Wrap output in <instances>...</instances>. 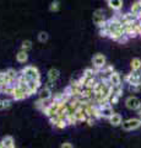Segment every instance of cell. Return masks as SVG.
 Returning a JSON list of instances; mask_svg holds the SVG:
<instances>
[{"instance_id": "cell-1", "label": "cell", "mask_w": 141, "mask_h": 148, "mask_svg": "<svg viewBox=\"0 0 141 148\" xmlns=\"http://www.w3.org/2000/svg\"><path fill=\"white\" fill-rule=\"evenodd\" d=\"M22 75H25L28 80H36V82H40V73L38 71L37 67L34 66H26L21 69L20 72Z\"/></svg>"}, {"instance_id": "cell-2", "label": "cell", "mask_w": 141, "mask_h": 148, "mask_svg": "<svg viewBox=\"0 0 141 148\" xmlns=\"http://www.w3.org/2000/svg\"><path fill=\"white\" fill-rule=\"evenodd\" d=\"M121 127H123L124 131H133V130L140 128L141 127V120L140 119H136V117L125 120V121H123Z\"/></svg>"}, {"instance_id": "cell-3", "label": "cell", "mask_w": 141, "mask_h": 148, "mask_svg": "<svg viewBox=\"0 0 141 148\" xmlns=\"http://www.w3.org/2000/svg\"><path fill=\"white\" fill-rule=\"evenodd\" d=\"M106 62H107V59H106V57L102 54V53H97V54H94L93 56V58H92V64H93V68L96 69V71L99 73V71L101 69H103L104 67L107 66L106 64Z\"/></svg>"}, {"instance_id": "cell-4", "label": "cell", "mask_w": 141, "mask_h": 148, "mask_svg": "<svg viewBox=\"0 0 141 148\" xmlns=\"http://www.w3.org/2000/svg\"><path fill=\"white\" fill-rule=\"evenodd\" d=\"M124 82H126L129 85L141 84V72H130L124 77Z\"/></svg>"}, {"instance_id": "cell-5", "label": "cell", "mask_w": 141, "mask_h": 148, "mask_svg": "<svg viewBox=\"0 0 141 148\" xmlns=\"http://www.w3.org/2000/svg\"><path fill=\"white\" fill-rule=\"evenodd\" d=\"M92 20H93V24L97 25L98 27L103 25L106 22V16H104V11L103 9H97V10L93 11V15H92Z\"/></svg>"}, {"instance_id": "cell-6", "label": "cell", "mask_w": 141, "mask_h": 148, "mask_svg": "<svg viewBox=\"0 0 141 148\" xmlns=\"http://www.w3.org/2000/svg\"><path fill=\"white\" fill-rule=\"evenodd\" d=\"M99 106V110H101V117L103 119H111L113 116V114H114V111H113V108L112 105L109 103H106V104H102V105H98Z\"/></svg>"}, {"instance_id": "cell-7", "label": "cell", "mask_w": 141, "mask_h": 148, "mask_svg": "<svg viewBox=\"0 0 141 148\" xmlns=\"http://www.w3.org/2000/svg\"><path fill=\"white\" fill-rule=\"evenodd\" d=\"M141 104V101L139 98H136V96H128V98L125 99V106L128 108L129 110H138L139 109V106Z\"/></svg>"}, {"instance_id": "cell-8", "label": "cell", "mask_w": 141, "mask_h": 148, "mask_svg": "<svg viewBox=\"0 0 141 148\" xmlns=\"http://www.w3.org/2000/svg\"><path fill=\"white\" fill-rule=\"evenodd\" d=\"M59 106H60V104H58V103H54V101H52V104L49 105V106H48V109L44 111V115H45V116H47L48 119L57 116L58 110H59Z\"/></svg>"}, {"instance_id": "cell-9", "label": "cell", "mask_w": 141, "mask_h": 148, "mask_svg": "<svg viewBox=\"0 0 141 148\" xmlns=\"http://www.w3.org/2000/svg\"><path fill=\"white\" fill-rule=\"evenodd\" d=\"M108 82H109V84H111L112 86H119V85H121V77H120V74L114 71L111 74V75H109Z\"/></svg>"}, {"instance_id": "cell-10", "label": "cell", "mask_w": 141, "mask_h": 148, "mask_svg": "<svg viewBox=\"0 0 141 148\" xmlns=\"http://www.w3.org/2000/svg\"><path fill=\"white\" fill-rule=\"evenodd\" d=\"M40 82H36V80H28L27 79V88H28V95H33L38 91V89L40 88Z\"/></svg>"}, {"instance_id": "cell-11", "label": "cell", "mask_w": 141, "mask_h": 148, "mask_svg": "<svg viewBox=\"0 0 141 148\" xmlns=\"http://www.w3.org/2000/svg\"><path fill=\"white\" fill-rule=\"evenodd\" d=\"M26 98H28V95L26 94V92L21 89V88H19L16 85L15 88V91H13V94H12V100H15V101H20V100H24Z\"/></svg>"}, {"instance_id": "cell-12", "label": "cell", "mask_w": 141, "mask_h": 148, "mask_svg": "<svg viewBox=\"0 0 141 148\" xmlns=\"http://www.w3.org/2000/svg\"><path fill=\"white\" fill-rule=\"evenodd\" d=\"M47 75H48V82L55 83L59 79V77H60V72H59V69H57V68H51L48 71Z\"/></svg>"}, {"instance_id": "cell-13", "label": "cell", "mask_w": 141, "mask_h": 148, "mask_svg": "<svg viewBox=\"0 0 141 148\" xmlns=\"http://www.w3.org/2000/svg\"><path fill=\"white\" fill-rule=\"evenodd\" d=\"M53 98V92L51 89H48V88H42V89L39 90V99L40 100H51Z\"/></svg>"}, {"instance_id": "cell-14", "label": "cell", "mask_w": 141, "mask_h": 148, "mask_svg": "<svg viewBox=\"0 0 141 148\" xmlns=\"http://www.w3.org/2000/svg\"><path fill=\"white\" fill-rule=\"evenodd\" d=\"M107 4H108V6L113 9L114 11H120L123 5H124V3H123L121 0H108Z\"/></svg>"}, {"instance_id": "cell-15", "label": "cell", "mask_w": 141, "mask_h": 148, "mask_svg": "<svg viewBox=\"0 0 141 148\" xmlns=\"http://www.w3.org/2000/svg\"><path fill=\"white\" fill-rule=\"evenodd\" d=\"M109 123L114 127H118V126H121L123 123V119H121V115L120 114H113V116L109 119Z\"/></svg>"}, {"instance_id": "cell-16", "label": "cell", "mask_w": 141, "mask_h": 148, "mask_svg": "<svg viewBox=\"0 0 141 148\" xmlns=\"http://www.w3.org/2000/svg\"><path fill=\"white\" fill-rule=\"evenodd\" d=\"M1 143H3V146L5 147V148H16V147H15V140H13L11 136H5V137H3Z\"/></svg>"}, {"instance_id": "cell-17", "label": "cell", "mask_w": 141, "mask_h": 148, "mask_svg": "<svg viewBox=\"0 0 141 148\" xmlns=\"http://www.w3.org/2000/svg\"><path fill=\"white\" fill-rule=\"evenodd\" d=\"M16 61L21 64H25L28 61V54H27V52H25V51H19V52L16 53Z\"/></svg>"}, {"instance_id": "cell-18", "label": "cell", "mask_w": 141, "mask_h": 148, "mask_svg": "<svg viewBox=\"0 0 141 148\" xmlns=\"http://www.w3.org/2000/svg\"><path fill=\"white\" fill-rule=\"evenodd\" d=\"M131 72H140L141 71V59L140 58H133L130 62Z\"/></svg>"}, {"instance_id": "cell-19", "label": "cell", "mask_w": 141, "mask_h": 148, "mask_svg": "<svg viewBox=\"0 0 141 148\" xmlns=\"http://www.w3.org/2000/svg\"><path fill=\"white\" fill-rule=\"evenodd\" d=\"M130 12L134 14V15H136V16L141 12V0H138V1L133 3V5H131V8H130Z\"/></svg>"}, {"instance_id": "cell-20", "label": "cell", "mask_w": 141, "mask_h": 148, "mask_svg": "<svg viewBox=\"0 0 141 148\" xmlns=\"http://www.w3.org/2000/svg\"><path fill=\"white\" fill-rule=\"evenodd\" d=\"M5 73H6V75L10 78L11 80H13V82H16V80H17V77H19V74H20L17 71H15L13 68H9L7 71H5Z\"/></svg>"}, {"instance_id": "cell-21", "label": "cell", "mask_w": 141, "mask_h": 148, "mask_svg": "<svg viewBox=\"0 0 141 148\" xmlns=\"http://www.w3.org/2000/svg\"><path fill=\"white\" fill-rule=\"evenodd\" d=\"M15 88H16V84H9V85H4L3 86V92L6 95H10L12 96L13 91H15Z\"/></svg>"}, {"instance_id": "cell-22", "label": "cell", "mask_w": 141, "mask_h": 148, "mask_svg": "<svg viewBox=\"0 0 141 148\" xmlns=\"http://www.w3.org/2000/svg\"><path fill=\"white\" fill-rule=\"evenodd\" d=\"M123 85H119V86H112V94L118 96V98H121L123 95Z\"/></svg>"}, {"instance_id": "cell-23", "label": "cell", "mask_w": 141, "mask_h": 148, "mask_svg": "<svg viewBox=\"0 0 141 148\" xmlns=\"http://www.w3.org/2000/svg\"><path fill=\"white\" fill-rule=\"evenodd\" d=\"M31 48H32V41L31 40H25L24 42H22V45H21V51L27 52V51H30Z\"/></svg>"}, {"instance_id": "cell-24", "label": "cell", "mask_w": 141, "mask_h": 148, "mask_svg": "<svg viewBox=\"0 0 141 148\" xmlns=\"http://www.w3.org/2000/svg\"><path fill=\"white\" fill-rule=\"evenodd\" d=\"M38 41L39 42H42V43H44V42H47L48 41V38H49V35L47 34L45 31H40L39 34H38Z\"/></svg>"}, {"instance_id": "cell-25", "label": "cell", "mask_w": 141, "mask_h": 148, "mask_svg": "<svg viewBox=\"0 0 141 148\" xmlns=\"http://www.w3.org/2000/svg\"><path fill=\"white\" fill-rule=\"evenodd\" d=\"M59 9H60V3H59L58 0H55V1H52L51 5H49V10H51L52 12L58 11Z\"/></svg>"}, {"instance_id": "cell-26", "label": "cell", "mask_w": 141, "mask_h": 148, "mask_svg": "<svg viewBox=\"0 0 141 148\" xmlns=\"http://www.w3.org/2000/svg\"><path fill=\"white\" fill-rule=\"evenodd\" d=\"M54 126H55L57 128H59V130H64L66 126H67V123H66V121L65 120H63V119H59L58 120V122L54 125Z\"/></svg>"}, {"instance_id": "cell-27", "label": "cell", "mask_w": 141, "mask_h": 148, "mask_svg": "<svg viewBox=\"0 0 141 148\" xmlns=\"http://www.w3.org/2000/svg\"><path fill=\"white\" fill-rule=\"evenodd\" d=\"M65 121L67 123V126H71V125H76L77 123V121H76V119H75L74 115H67L66 119H65Z\"/></svg>"}, {"instance_id": "cell-28", "label": "cell", "mask_w": 141, "mask_h": 148, "mask_svg": "<svg viewBox=\"0 0 141 148\" xmlns=\"http://www.w3.org/2000/svg\"><path fill=\"white\" fill-rule=\"evenodd\" d=\"M129 90L131 92H139L141 91V84H138V85H129Z\"/></svg>"}, {"instance_id": "cell-29", "label": "cell", "mask_w": 141, "mask_h": 148, "mask_svg": "<svg viewBox=\"0 0 141 148\" xmlns=\"http://www.w3.org/2000/svg\"><path fill=\"white\" fill-rule=\"evenodd\" d=\"M11 103H12V100H10V99H4V110L10 108Z\"/></svg>"}, {"instance_id": "cell-30", "label": "cell", "mask_w": 141, "mask_h": 148, "mask_svg": "<svg viewBox=\"0 0 141 148\" xmlns=\"http://www.w3.org/2000/svg\"><path fill=\"white\" fill-rule=\"evenodd\" d=\"M60 148H74V145L70 142H64V143H61Z\"/></svg>"}, {"instance_id": "cell-31", "label": "cell", "mask_w": 141, "mask_h": 148, "mask_svg": "<svg viewBox=\"0 0 141 148\" xmlns=\"http://www.w3.org/2000/svg\"><path fill=\"white\" fill-rule=\"evenodd\" d=\"M128 40H129V37L126 36V35H124L123 37H120V38L118 40V42H119V43H125V42H126V41H128Z\"/></svg>"}, {"instance_id": "cell-32", "label": "cell", "mask_w": 141, "mask_h": 148, "mask_svg": "<svg viewBox=\"0 0 141 148\" xmlns=\"http://www.w3.org/2000/svg\"><path fill=\"white\" fill-rule=\"evenodd\" d=\"M4 74H5V72H0V88H3L4 85Z\"/></svg>"}, {"instance_id": "cell-33", "label": "cell", "mask_w": 141, "mask_h": 148, "mask_svg": "<svg viewBox=\"0 0 141 148\" xmlns=\"http://www.w3.org/2000/svg\"><path fill=\"white\" fill-rule=\"evenodd\" d=\"M86 122H87L90 126H92V125H94V122H96V120H94L93 117H88L87 120H86Z\"/></svg>"}, {"instance_id": "cell-34", "label": "cell", "mask_w": 141, "mask_h": 148, "mask_svg": "<svg viewBox=\"0 0 141 148\" xmlns=\"http://www.w3.org/2000/svg\"><path fill=\"white\" fill-rule=\"evenodd\" d=\"M136 112H138V115H139V119H141V104L139 106V109L136 110Z\"/></svg>"}, {"instance_id": "cell-35", "label": "cell", "mask_w": 141, "mask_h": 148, "mask_svg": "<svg viewBox=\"0 0 141 148\" xmlns=\"http://www.w3.org/2000/svg\"><path fill=\"white\" fill-rule=\"evenodd\" d=\"M0 110H4V99H0Z\"/></svg>"}, {"instance_id": "cell-36", "label": "cell", "mask_w": 141, "mask_h": 148, "mask_svg": "<svg viewBox=\"0 0 141 148\" xmlns=\"http://www.w3.org/2000/svg\"><path fill=\"white\" fill-rule=\"evenodd\" d=\"M1 92H3V88H0V94H1Z\"/></svg>"}, {"instance_id": "cell-37", "label": "cell", "mask_w": 141, "mask_h": 148, "mask_svg": "<svg viewBox=\"0 0 141 148\" xmlns=\"http://www.w3.org/2000/svg\"><path fill=\"white\" fill-rule=\"evenodd\" d=\"M140 120H141V119H140Z\"/></svg>"}]
</instances>
